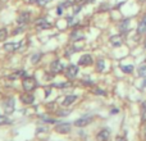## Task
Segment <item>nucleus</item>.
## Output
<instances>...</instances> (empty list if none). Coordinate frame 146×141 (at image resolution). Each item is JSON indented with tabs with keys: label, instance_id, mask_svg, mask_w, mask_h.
I'll list each match as a JSON object with an SVG mask.
<instances>
[{
	"label": "nucleus",
	"instance_id": "nucleus-2",
	"mask_svg": "<svg viewBox=\"0 0 146 141\" xmlns=\"http://www.w3.org/2000/svg\"><path fill=\"white\" fill-rule=\"evenodd\" d=\"M72 130V124L71 123H59L58 126L55 127V131L58 132V134H69Z\"/></svg>",
	"mask_w": 146,
	"mask_h": 141
},
{
	"label": "nucleus",
	"instance_id": "nucleus-31",
	"mask_svg": "<svg viewBox=\"0 0 146 141\" xmlns=\"http://www.w3.org/2000/svg\"><path fill=\"white\" fill-rule=\"evenodd\" d=\"M144 137H145V141H146V124L144 126Z\"/></svg>",
	"mask_w": 146,
	"mask_h": 141
},
{
	"label": "nucleus",
	"instance_id": "nucleus-4",
	"mask_svg": "<svg viewBox=\"0 0 146 141\" xmlns=\"http://www.w3.org/2000/svg\"><path fill=\"white\" fill-rule=\"evenodd\" d=\"M50 69H51V72H53V73H60V72H63L64 66H63V63H62L59 59H56V61L51 62Z\"/></svg>",
	"mask_w": 146,
	"mask_h": 141
},
{
	"label": "nucleus",
	"instance_id": "nucleus-33",
	"mask_svg": "<svg viewBox=\"0 0 146 141\" xmlns=\"http://www.w3.org/2000/svg\"><path fill=\"white\" fill-rule=\"evenodd\" d=\"M142 87H144V88L146 87V78H145V81H144V83H142Z\"/></svg>",
	"mask_w": 146,
	"mask_h": 141
},
{
	"label": "nucleus",
	"instance_id": "nucleus-18",
	"mask_svg": "<svg viewBox=\"0 0 146 141\" xmlns=\"http://www.w3.org/2000/svg\"><path fill=\"white\" fill-rule=\"evenodd\" d=\"M137 32L140 33V35H144L146 32V23L145 22H141L139 25V27H137Z\"/></svg>",
	"mask_w": 146,
	"mask_h": 141
},
{
	"label": "nucleus",
	"instance_id": "nucleus-13",
	"mask_svg": "<svg viewBox=\"0 0 146 141\" xmlns=\"http://www.w3.org/2000/svg\"><path fill=\"white\" fill-rule=\"evenodd\" d=\"M110 44L113 46H121L122 44H123V39H122L121 35H115V36H111L110 37Z\"/></svg>",
	"mask_w": 146,
	"mask_h": 141
},
{
	"label": "nucleus",
	"instance_id": "nucleus-28",
	"mask_svg": "<svg viewBox=\"0 0 146 141\" xmlns=\"http://www.w3.org/2000/svg\"><path fill=\"white\" fill-rule=\"evenodd\" d=\"M48 1H49V0H37V4L42 7V5H45L46 3H48Z\"/></svg>",
	"mask_w": 146,
	"mask_h": 141
},
{
	"label": "nucleus",
	"instance_id": "nucleus-35",
	"mask_svg": "<svg viewBox=\"0 0 146 141\" xmlns=\"http://www.w3.org/2000/svg\"><path fill=\"white\" fill-rule=\"evenodd\" d=\"M142 22H145V23H146V14L144 15V19H142Z\"/></svg>",
	"mask_w": 146,
	"mask_h": 141
},
{
	"label": "nucleus",
	"instance_id": "nucleus-36",
	"mask_svg": "<svg viewBox=\"0 0 146 141\" xmlns=\"http://www.w3.org/2000/svg\"><path fill=\"white\" fill-rule=\"evenodd\" d=\"M145 48H146V41H145Z\"/></svg>",
	"mask_w": 146,
	"mask_h": 141
},
{
	"label": "nucleus",
	"instance_id": "nucleus-6",
	"mask_svg": "<svg viewBox=\"0 0 146 141\" xmlns=\"http://www.w3.org/2000/svg\"><path fill=\"white\" fill-rule=\"evenodd\" d=\"M78 73V67L74 66V64H69L66 69V76L69 78V80H73V78L77 76Z\"/></svg>",
	"mask_w": 146,
	"mask_h": 141
},
{
	"label": "nucleus",
	"instance_id": "nucleus-16",
	"mask_svg": "<svg viewBox=\"0 0 146 141\" xmlns=\"http://www.w3.org/2000/svg\"><path fill=\"white\" fill-rule=\"evenodd\" d=\"M76 100H77V96H76V95H69V96H67V98L64 99V101H63V106H69L71 104L74 103Z\"/></svg>",
	"mask_w": 146,
	"mask_h": 141
},
{
	"label": "nucleus",
	"instance_id": "nucleus-32",
	"mask_svg": "<svg viewBox=\"0 0 146 141\" xmlns=\"http://www.w3.org/2000/svg\"><path fill=\"white\" fill-rule=\"evenodd\" d=\"M117 141H126L123 139V137H118V139H117Z\"/></svg>",
	"mask_w": 146,
	"mask_h": 141
},
{
	"label": "nucleus",
	"instance_id": "nucleus-17",
	"mask_svg": "<svg viewBox=\"0 0 146 141\" xmlns=\"http://www.w3.org/2000/svg\"><path fill=\"white\" fill-rule=\"evenodd\" d=\"M141 119L144 122H146V100L142 101V104H141Z\"/></svg>",
	"mask_w": 146,
	"mask_h": 141
},
{
	"label": "nucleus",
	"instance_id": "nucleus-22",
	"mask_svg": "<svg viewBox=\"0 0 146 141\" xmlns=\"http://www.w3.org/2000/svg\"><path fill=\"white\" fill-rule=\"evenodd\" d=\"M139 74H140V77L146 78V66H145V64L139 68Z\"/></svg>",
	"mask_w": 146,
	"mask_h": 141
},
{
	"label": "nucleus",
	"instance_id": "nucleus-23",
	"mask_svg": "<svg viewBox=\"0 0 146 141\" xmlns=\"http://www.w3.org/2000/svg\"><path fill=\"white\" fill-rule=\"evenodd\" d=\"M10 123V119L5 116H0V126L1 124H9Z\"/></svg>",
	"mask_w": 146,
	"mask_h": 141
},
{
	"label": "nucleus",
	"instance_id": "nucleus-19",
	"mask_svg": "<svg viewBox=\"0 0 146 141\" xmlns=\"http://www.w3.org/2000/svg\"><path fill=\"white\" fill-rule=\"evenodd\" d=\"M7 37H8L7 28H0V41H4Z\"/></svg>",
	"mask_w": 146,
	"mask_h": 141
},
{
	"label": "nucleus",
	"instance_id": "nucleus-12",
	"mask_svg": "<svg viewBox=\"0 0 146 141\" xmlns=\"http://www.w3.org/2000/svg\"><path fill=\"white\" fill-rule=\"evenodd\" d=\"M118 28H119V31H121V32H124V33L128 32V30H129V19H128V18H126V19L121 21V23H119Z\"/></svg>",
	"mask_w": 146,
	"mask_h": 141
},
{
	"label": "nucleus",
	"instance_id": "nucleus-25",
	"mask_svg": "<svg viewBox=\"0 0 146 141\" xmlns=\"http://www.w3.org/2000/svg\"><path fill=\"white\" fill-rule=\"evenodd\" d=\"M40 59H41V54L37 53V54H35V55L31 58V62H32V64H36L38 61H40Z\"/></svg>",
	"mask_w": 146,
	"mask_h": 141
},
{
	"label": "nucleus",
	"instance_id": "nucleus-7",
	"mask_svg": "<svg viewBox=\"0 0 146 141\" xmlns=\"http://www.w3.org/2000/svg\"><path fill=\"white\" fill-rule=\"evenodd\" d=\"M94 62L92 57L90 55V54H85V55H82L80 58V61H78V64H81V66H91Z\"/></svg>",
	"mask_w": 146,
	"mask_h": 141
},
{
	"label": "nucleus",
	"instance_id": "nucleus-24",
	"mask_svg": "<svg viewBox=\"0 0 146 141\" xmlns=\"http://www.w3.org/2000/svg\"><path fill=\"white\" fill-rule=\"evenodd\" d=\"M121 69L123 70L124 73H131L133 70V66H122Z\"/></svg>",
	"mask_w": 146,
	"mask_h": 141
},
{
	"label": "nucleus",
	"instance_id": "nucleus-15",
	"mask_svg": "<svg viewBox=\"0 0 146 141\" xmlns=\"http://www.w3.org/2000/svg\"><path fill=\"white\" fill-rule=\"evenodd\" d=\"M83 39V32L81 30H74L71 33V40L72 41H78V40H82Z\"/></svg>",
	"mask_w": 146,
	"mask_h": 141
},
{
	"label": "nucleus",
	"instance_id": "nucleus-5",
	"mask_svg": "<svg viewBox=\"0 0 146 141\" xmlns=\"http://www.w3.org/2000/svg\"><path fill=\"white\" fill-rule=\"evenodd\" d=\"M92 119H94V117H91V116L82 117V118L77 119L73 124H74L76 127H85V126H87V124H90L91 122H92Z\"/></svg>",
	"mask_w": 146,
	"mask_h": 141
},
{
	"label": "nucleus",
	"instance_id": "nucleus-37",
	"mask_svg": "<svg viewBox=\"0 0 146 141\" xmlns=\"http://www.w3.org/2000/svg\"><path fill=\"white\" fill-rule=\"evenodd\" d=\"M140 1H145V0H140Z\"/></svg>",
	"mask_w": 146,
	"mask_h": 141
},
{
	"label": "nucleus",
	"instance_id": "nucleus-8",
	"mask_svg": "<svg viewBox=\"0 0 146 141\" xmlns=\"http://www.w3.org/2000/svg\"><path fill=\"white\" fill-rule=\"evenodd\" d=\"M109 137H110V131H109L108 128H103L98 134L96 139H98V141H108Z\"/></svg>",
	"mask_w": 146,
	"mask_h": 141
},
{
	"label": "nucleus",
	"instance_id": "nucleus-21",
	"mask_svg": "<svg viewBox=\"0 0 146 141\" xmlns=\"http://www.w3.org/2000/svg\"><path fill=\"white\" fill-rule=\"evenodd\" d=\"M104 68H105V62L103 59H99L98 61V72H103Z\"/></svg>",
	"mask_w": 146,
	"mask_h": 141
},
{
	"label": "nucleus",
	"instance_id": "nucleus-34",
	"mask_svg": "<svg viewBox=\"0 0 146 141\" xmlns=\"http://www.w3.org/2000/svg\"><path fill=\"white\" fill-rule=\"evenodd\" d=\"M30 3H32L33 4V3H37V0H30Z\"/></svg>",
	"mask_w": 146,
	"mask_h": 141
},
{
	"label": "nucleus",
	"instance_id": "nucleus-20",
	"mask_svg": "<svg viewBox=\"0 0 146 141\" xmlns=\"http://www.w3.org/2000/svg\"><path fill=\"white\" fill-rule=\"evenodd\" d=\"M25 76H26V72H25V70H18L17 73H14V74H12L9 78H10V80H12V78H13V80H14V78H18V77H25Z\"/></svg>",
	"mask_w": 146,
	"mask_h": 141
},
{
	"label": "nucleus",
	"instance_id": "nucleus-9",
	"mask_svg": "<svg viewBox=\"0 0 146 141\" xmlns=\"http://www.w3.org/2000/svg\"><path fill=\"white\" fill-rule=\"evenodd\" d=\"M21 101H22L23 104H32L33 101H35V96L32 95V94H30V92H26V94H23V95H21Z\"/></svg>",
	"mask_w": 146,
	"mask_h": 141
},
{
	"label": "nucleus",
	"instance_id": "nucleus-11",
	"mask_svg": "<svg viewBox=\"0 0 146 141\" xmlns=\"http://www.w3.org/2000/svg\"><path fill=\"white\" fill-rule=\"evenodd\" d=\"M21 46H22V41H21V43H8L4 45V49L7 51H15V50H18Z\"/></svg>",
	"mask_w": 146,
	"mask_h": 141
},
{
	"label": "nucleus",
	"instance_id": "nucleus-29",
	"mask_svg": "<svg viewBox=\"0 0 146 141\" xmlns=\"http://www.w3.org/2000/svg\"><path fill=\"white\" fill-rule=\"evenodd\" d=\"M80 10H81V5H77V7H74V12H73V13L76 14V13H78Z\"/></svg>",
	"mask_w": 146,
	"mask_h": 141
},
{
	"label": "nucleus",
	"instance_id": "nucleus-14",
	"mask_svg": "<svg viewBox=\"0 0 146 141\" xmlns=\"http://www.w3.org/2000/svg\"><path fill=\"white\" fill-rule=\"evenodd\" d=\"M5 112H7V113H12L13 110H14V99L13 98H9L8 99L7 101H5Z\"/></svg>",
	"mask_w": 146,
	"mask_h": 141
},
{
	"label": "nucleus",
	"instance_id": "nucleus-27",
	"mask_svg": "<svg viewBox=\"0 0 146 141\" xmlns=\"http://www.w3.org/2000/svg\"><path fill=\"white\" fill-rule=\"evenodd\" d=\"M63 10H64V8L62 7V5H59V7H58V9H56V13H58L59 15H60L62 13H63Z\"/></svg>",
	"mask_w": 146,
	"mask_h": 141
},
{
	"label": "nucleus",
	"instance_id": "nucleus-30",
	"mask_svg": "<svg viewBox=\"0 0 146 141\" xmlns=\"http://www.w3.org/2000/svg\"><path fill=\"white\" fill-rule=\"evenodd\" d=\"M118 112H119L118 109H111V110H110V113H111V114H114V113H118Z\"/></svg>",
	"mask_w": 146,
	"mask_h": 141
},
{
	"label": "nucleus",
	"instance_id": "nucleus-1",
	"mask_svg": "<svg viewBox=\"0 0 146 141\" xmlns=\"http://www.w3.org/2000/svg\"><path fill=\"white\" fill-rule=\"evenodd\" d=\"M22 86L27 92H30V91L35 90V88L37 87V82H36V80L33 77H31V76H25L22 80Z\"/></svg>",
	"mask_w": 146,
	"mask_h": 141
},
{
	"label": "nucleus",
	"instance_id": "nucleus-3",
	"mask_svg": "<svg viewBox=\"0 0 146 141\" xmlns=\"http://www.w3.org/2000/svg\"><path fill=\"white\" fill-rule=\"evenodd\" d=\"M30 18H31V13L30 12H22L19 15H18L17 22H18V25L25 26V25H27V23L30 22Z\"/></svg>",
	"mask_w": 146,
	"mask_h": 141
},
{
	"label": "nucleus",
	"instance_id": "nucleus-26",
	"mask_svg": "<svg viewBox=\"0 0 146 141\" xmlns=\"http://www.w3.org/2000/svg\"><path fill=\"white\" fill-rule=\"evenodd\" d=\"M54 87H58V88H64V87H67V86H69V83H67V82H63V83H55V85H53Z\"/></svg>",
	"mask_w": 146,
	"mask_h": 141
},
{
	"label": "nucleus",
	"instance_id": "nucleus-10",
	"mask_svg": "<svg viewBox=\"0 0 146 141\" xmlns=\"http://www.w3.org/2000/svg\"><path fill=\"white\" fill-rule=\"evenodd\" d=\"M36 27H37L38 30H48V28L51 27V25L45 19V18H41V19L36 21Z\"/></svg>",
	"mask_w": 146,
	"mask_h": 141
}]
</instances>
